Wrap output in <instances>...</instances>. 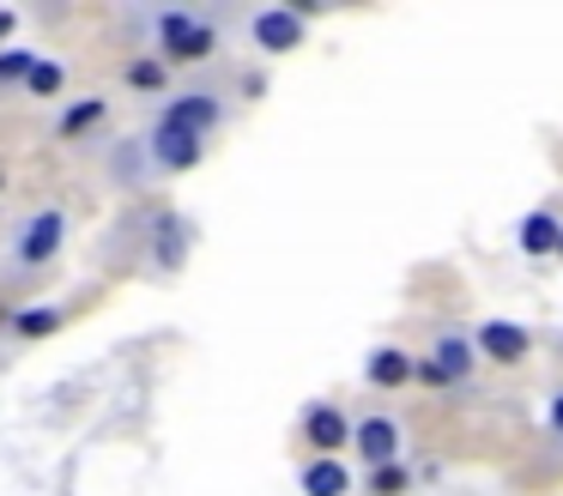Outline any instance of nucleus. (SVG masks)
Instances as JSON below:
<instances>
[{
    "instance_id": "1",
    "label": "nucleus",
    "mask_w": 563,
    "mask_h": 496,
    "mask_svg": "<svg viewBox=\"0 0 563 496\" xmlns=\"http://www.w3.org/2000/svg\"><path fill=\"white\" fill-rule=\"evenodd\" d=\"M158 60H207L212 48H219V31H212V19H200V12H183V7H164L158 19Z\"/></svg>"
},
{
    "instance_id": "2",
    "label": "nucleus",
    "mask_w": 563,
    "mask_h": 496,
    "mask_svg": "<svg viewBox=\"0 0 563 496\" xmlns=\"http://www.w3.org/2000/svg\"><path fill=\"white\" fill-rule=\"evenodd\" d=\"M62 242H67V212H62V206H37V212L13 230V266L55 261V254H62Z\"/></svg>"
},
{
    "instance_id": "3",
    "label": "nucleus",
    "mask_w": 563,
    "mask_h": 496,
    "mask_svg": "<svg viewBox=\"0 0 563 496\" xmlns=\"http://www.w3.org/2000/svg\"><path fill=\"white\" fill-rule=\"evenodd\" d=\"M309 24L297 7H261L255 19H249V43L261 48V55H291V48H303Z\"/></svg>"
},
{
    "instance_id": "4",
    "label": "nucleus",
    "mask_w": 563,
    "mask_h": 496,
    "mask_svg": "<svg viewBox=\"0 0 563 496\" xmlns=\"http://www.w3.org/2000/svg\"><path fill=\"white\" fill-rule=\"evenodd\" d=\"M146 152H152V169H164V176H183V169H195L200 157H207V133H183V128H152Z\"/></svg>"
},
{
    "instance_id": "5",
    "label": "nucleus",
    "mask_w": 563,
    "mask_h": 496,
    "mask_svg": "<svg viewBox=\"0 0 563 496\" xmlns=\"http://www.w3.org/2000/svg\"><path fill=\"white\" fill-rule=\"evenodd\" d=\"M400 442H406V430L394 418H357V430H352V448H357V460H364V472H376V466H394L400 460Z\"/></svg>"
},
{
    "instance_id": "6",
    "label": "nucleus",
    "mask_w": 563,
    "mask_h": 496,
    "mask_svg": "<svg viewBox=\"0 0 563 496\" xmlns=\"http://www.w3.org/2000/svg\"><path fill=\"white\" fill-rule=\"evenodd\" d=\"M473 345L485 363H503V370H509V363H521L527 351H533V333H527L521 321H497V315H490V321H478Z\"/></svg>"
},
{
    "instance_id": "7",
    "label": "nucleus",
    "mask_w": 563,
    "mask_h": 496,
    "mask_svg": "<svg viewBox=\"0 0 563 496\" xmlns=\"http://www.w3.org/2000/svg\"><path fill=\"white\" fill-rule=\"evenodd\" d=\"M352 430H357V423L345 418L340 406H328V399L303 411V442L316 448V460H333L340 448H352Z\"/></svg>"
},
{
    "instance_id": "8",
    "label": "nucleus",
    "mask_w": 563,
    "mask_h": 496,
    "mask_svg": "<svg viewBox=\"0 0 563 496\" xmlns=\"http://www.w3.org/2000/svg\"><path fill=\"white\" fill-rule=\"evenodd\" d=\"M219 115H224L219 91H183V97H170V103L158 109V128H183V133H212V128H219Z\"/></svg>"
},
{
    "instance_id": "9",
    "label": "nucleus",
    "mask_w": 563,
    "mask_h": 496,
    "mask_svg": "<svg viewBox=\"0 0 563 496\" xmlns=\"http://www.w3.org/2000/svg\"><path fill=\"white\" fill-rule=\"evenodd\" d=\"M364 382L382 387V394H400V387L418 382V357L406 345H376V351H369V363H364Z\"/></svg>"
},
{
    "instance_id": "10",
    "label": "nucleus",
    "mask_w": 563,
    "mask_h": 496,
    "mask_svg": "<svg viewBox=\"0 0 563 496\" xmlns=\"http://www.w3.org/2000/svg\"><path fill=\"white\" fill-rule=\"evenodd\" d=\"M515 249L533 254V261H539V254H558V249H563V224L545 212V206H539V212L521 218V230H515Z\"/></svg>"
},
{
    "instance_id": "11",
    "label": "nucleus",
    "mask_w": 563,
    "mask_h": 496,
    "mask_svg": "<svg viewBox=\"0 0 563 496\" xmlns=\"http://www.w3.org/2000/svg\"><path fill=\"white\" fill-rule=\"evenodd\" d=\"M297 484H303V496H345L352 491V466L345 460H309L297 472Z\"/></svg>"
},
{
    "instance_id": "12",
    "label": "nucleus",
    "mask_w": 563,
    "mask_h": 496,
    "mask_svg": "<svg viewBox=\"0 0 563 496\" xmlns=\"http://www.w3.org/2000/svg\"><path fill=\"white\" fill-rule=\"evenodd\" d=\"M430 357H437L442 370H449V382H454V387H466V375H473V363H478V345H473V339H461V333H442Z\"/></svg>"
},
{
    "instance_id": "13",
    "label": "nucleus",
    "mask_w": 563,
    "mask_h": 496,
    "mask_svg": "<svg viewBox=\"0 0 563 496\" xmlns=\"http://www.w3.org/2000/svg\"><path fill=\"white\" fill-rule=\"evenodd\" d=\"M103 115H110V97H79V103H67V109H62L55 133H62V140H79V133H91Z\"/></svg>"
},
{
    "instance_id": "14",
    "label": "nucleus",
    "mask_w": 563,
    "mask_h": 496,
    "mask_svg": "<svg viewBox=\"0 0 563 496\" xmlns=\"http://www.w3.org/2000/svg\"><path fill=\"white\" fill-rule=\"evenodd\" d=\"M364 491H369V496H406V491H412V472H406V460L364 472Z\"/></svg>"
},
{
    "instance_id": "15",
    "label": "nucleus",
    "mask_w": 563,
    "mask_h": 496,
    "mask_svg": "<svg viewBox=\"0 0 563 496\" xmlns=\"http://www.w3.org/2000/svg\"><path fill=\"white\" fill-rule=\"evenodd\" d=\"M164 79H170V60H158V55L128 60V85H134V91H164Z\"/></svg>"
},
{
    "instance_id": "16",
    "label": "nucleus",
    "mask_w": 563,
    "mask_h": 496,
    "mask_svg": "<svg viewBox=\"0 0 563 496\" xmlns=\"http://www.w3.org/2000/svg\"><path fill=\"white\" fill-rule=\"evenodd\" d=\"M183 254H188V230L164 212L158 218V266H183Z\"/></svg>"
},
{
    "instance_id": "17",
    "label": "nucleus",
    "mask_w": 563,
    "mask_h": 496,
    "mask_svg": "<svg viewBox=\"0 0 563 496\" xmlns=\"http://www.w3.org/2000/svg\"><path fill=\"white\" fill-rule=\"evenodd\" d=\"M62 85H67L62 60H37V67H31V79H25V91L31 97H62Z\"/></svg>"
},
{
    "instance_id": "18",
    "label": "nucleus",
    "mask_w": 563,
    "mask_h": 496,
    "mask_svg": "<svg viewBox=\"0 0 563 496\" xmlns=\"http://www.w3.org/2000/svg\"><path fill=\"white\" fill-rule=\"evenodd\" d=\"M55 327H62V309H19L13 315L19 339H43V333H55Z\"/></svg>"
},
{
    "instance_id": "19",
    "label": "nucleus",
    "mask_w": 563,
    "mask_h": 496,
    "mask_svg": "<svg viewBox=\"0 0 563 496\" xmlns=\"http://www.w3.org/2000/svg\"><path fill=\"white\" fill-rule=\"evenodd\" d=\"M31 67H37V48H0V85H25Z\"/></svg>"
},
{
    "instance_id": "20",
    "label": "nucleus",
    "mask_w": 563,
    "mask_h": 496,
    "mask_svg": "<svg viewBox=\"0 0 563 496\" xmlns=\"http://www.w3.org/2000/svg\"><path fill=\"white\" fill-rule=\"evenodd\" d=\"M418 382H424V387H437V394H449V370H442V363L437 357H418Z\"/></svg>"
},
{
    "instance_id": "21",
    "label": "nucleus",
    "mask_w": 563,
    "mask_h": 496,
    "mask_svg": "<svg viewBox=\"0 0 563 496\" xmlns=\"http://www.w3.org/2000/svg\"><path fill=\"white\" fill-rule=\"evenodd\" d=\"M545 423H551V436H563V387L545 399Z\"/></svg>"
},
{
    "instance_id": "22",
    "label": "nucleus",
    "mask_w": 563,
    "mask_h": 496,
    "mask_svg": "<svg viewBox=\"0 0 563 496\" xmlns=\"http://www.w3.org/2000/svg\"><path fill=\"white\" fill-rule=\"evenodd\" d=\"M13 24H19V12H13V7H0V36L13 31Z\"/></svg>"
},
{
    "instance_id": "23",
    "label": "nucleus",
    "mask_w": 563,
    "mask_h": 496,
    "mask_svg": "<svg viewBox=\"0 0 563 496\" xmlns=\"http://www.w3.org/2000/svg\"><path fill=\"white\" fill-rule=\"evenodd\" d=\"M558 254H563V249H558Z\"/></svg>"
}]
</instances>
